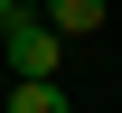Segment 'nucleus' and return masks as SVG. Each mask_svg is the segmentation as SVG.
Here are the masks:
<instances>
[{
    "instance_id": "1",
    "label": "nucleus",
    "mask_w": 122,
    "mask_h": 113,
    "mask_svg": "<svg viewBox=\"0 0 122 113\" xmlns=\"http://www.w3.org/2000/svg\"><path fill=\"white\" fill-rule=\"evenodd\" d=\"M0 57H10V75H56L66 66V38H56L47 10H19L10 28H0Z\"/></svg>"
},
{
    "instance_id": "2",
    "label": "nucleus",
    "mask_w": 122,
    "mask_h": 113,
    "mask_svg": "<svg viewBox=\"0 0 122 113\" xmlns=\"http://www.w3.org/2000/svg\"><path fill=\"white\" fill-rule=\"evenodd\" d=\"M0 113H75V104H66V85H56V75H19Z\"/></svg>"
},
{
    "instance_id": "3",
    "label": "nucleus",
    "mask_w": 122,
    "mask_h": 113,
    "mask_svg": "<svg viewBox=\"0 0 122 113\" xmlns=\"http://www.w3.org/2000/svg\"><path fill=\"white\" fill-rule=\"evenodd\" d=\"M47 19H56V38H85V28H103V0H38Z\"/></svg>"
},
{
    "instance_id": "4",
    "label": "nucleus",
    "mask_w": 122,
    "mask_h": 113,
    "mask_svg": "<svg viewBox=\"0 0 122 113\" xmlns=\"http://www.w3.org/2000/svg\"><path fill=\"white\" fill-rule=\"evenodd\" d=\"M19 10H28V0H0V28H10V19H19Z\"/></svg>"
},
{
    "instance_id": "5",
    "label": "nucleus",
    "mask_w": 122,
    "mask_h": 113,
    "mask_svg": "<svg viewBox=\"0 0 122 113\" xmlns=\"http://www.w3.org/2000/svg\"><path fill=\"white\" fill-rule=\"evenodd\" d=\"M28 10H38V0H28Z\"/></svg>"
}]
</instances>
